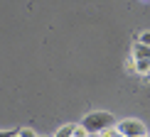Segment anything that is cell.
<instances>
[{
	"label": "cell",
	"mask_w": 150,
	"mask_h": 137,
	"mask_svg": "<svg viewBox=\"0 0 150 137\" xmlns=\"http://www.w3.org/2000/svg\"><path fill=\"white\" fill-rule=\"evenodd\" d=\"M81 125L86 127V132L93 135V132H103V130L108 127H116V117L111 113H103V110H96V113L86 115L84 120H81Z\"/></svg>",
	"instance_id": "1"
},
{
	"label": "cell",
	"mask_w": 150,
	"mask_h": 137,
	"mask_svg": "<svg viewBox=\"0 0 150 137\" xmlns=\"http://www.w3.org/2000/svg\"><path fill=\"white\" fill-rule=\"evenodd\" d=\"M116 127L126 137H145L148 135V130H145V125H143L140 120H121Z\"/></svg>",
	"instance_id": "2"
},
{
	"label": "cell",
	"mask_w": 150,
	"mask_h": 137,
	"mask_svg": "<svg viewBox=\"0 0 150 137\" xmlns=\"http://www.w3.org/2000/svg\"><path fill=\"white\" fill-rule=\"evenodd\" d=\"M133 59H150V47L135 39V44H133Z\"/></svg>",
	"instance_id": "3"
},
{
	"label": "cell",
	"mask_w": 150,
	"mask_h": 137,
	"mask_svg": "<svg viewBox=\"0 0 150 137\" xmlns=\"http://www.w3.org/2000/svg\"><path fill=\"white\" fill-rule=\"evenodd\" d=\"M150 71V59H135V73H145Z\"/></svg>",
	"instance_id": "4"
},
{
	"label": "cell",
	"mask_w": 150,
	"mask_h": 137,
	"mask_svg": "<svg viewBox=\"0 0 150 137\" xmlns=\"http://www.w3.org/2000/svg\"><path fill=\"white\" fill-rule=\"evenodd\" d=\"M71 135H74V125H64V127L57 130V135H54V137H71Z\"/></svg>",
	"instance_id": "5"
},
{
	"label": "cell",
	"mask_w": 150,
	"mask_h": 137,
	"mask_svg": "<svg viewBox=\"0 0 150 137\" xmlns=\"http://www.w3.org/2000/svg\"><path fill=\"white\" fill-rule=\"evenodd\" d=\"M71 137H89V132H86L84 125H74V135Z\"/></svg>",
	"instance_id": "6"
},
{
	"label": "cell",
	"mask_w": 150,
	"mask_h": 137,
	"mask_svg": "<svg viewBox=\"0 0 150 137\" xmlns=\"http://www.w3.org/2000/svg\"><path fill=\"white\" fill-rule=\"evenodd\" d=\"M17 135H20V137H35V132L30 127H20V130H17Z\"/></svg>",
	"instance_id": "7"
},
{
	"label": "cell",
	"mask_w": 150,
	"mask_h": 137,
	"mask_svg": "<svg viewBox=\"0 0 150 137\" xmlns=\"http://www.w3.org/2000/svg\"><path fill=\"white\" fill-rule=\"evenodd\" d=\"M138 42H143V44H148V47H150V32H140Z\"/></svg>",
	"instance_id": "8"
},
{
	"label": "cell",
	"mask_w": 150,
	"mask_h": 137,
	"mask_svg": "<svg viewBox=\"0 0 150 137\" xmlns=\"http://www.w3.org/2000/svg\"><path fill=\"white\" fill-rule=\"evenodd\" d=\"M15 132H17V130H10V132H5V130H0V137H12Z\"/></svg>",
	"instance_id": "9"
},
{
	"label": "cell",
	"mask_w": 150,
	"mask_h": 137,
	"mask_svg": "<svg viewBox=\"0 0 150 137\" xmlns=\"http://www.w3.org/2000/svg\"><path fill=\"white\" fill-rule=\"evenodd\" d=\"M145 78H150V71H148V73H145Z\"/></svg>",
	"instance_id": "10"
},
{
	"label": "cell",
	"mask_w": 150,
	"mask_h": 137,
	"mask_svg": "<svg viewBox=\"0 0 150 137\" xmlns=\"http://www.w3.org/2000/svg\"><path fill=\"white\" fill-rule=\"evenodd\" d=\"M12 137H20V135H17V132H15V135H12Z\"/></svg>",
	"instance_id": "11"
},
{
	"label": "cell",
	"mask_w": 150,
	"mask_h": 137,
	"mask_svg": "<svg viewBox=\"0 0 150 137\" xmlns=\"http://www.w3.org/2000/svg\"><path fill=\"white\" fill-rule=\"evenodd\" d=\"M35 137H40V135H35Z\"/></svg>",
	"instance_id": "12"
},
{
	"label": "cell",
	"mask_w": 150,
	"mask_h": 137,
	"mask_svg": "<svg viewBox=\"0 0 150 137\" xmlns=\"http://www.w3.org/2000/svg\"><path fill=\"white\" fill-rule=\"evenodd\" d=\"M145 137H150V135H145Z\"/></svg>",
	"instance_id": "13"
}]
</instances>
